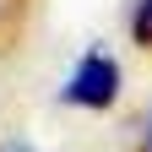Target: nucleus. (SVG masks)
<instances>
[{
    "label": "nucleus",
    "instance_id": "nucleus-1",
    "mask_svg": "<svg viewBox=\"0 0 152 152\" xmlns=\"http://www.w3.org/2000/svg\"><path fill=\"white\" fill-rule=\"evenodd\" d=\"M60 98L71 109H109L120 98V65H114L109 54H87V60L71 71V82H65Z\"/></svg>",
    "mask_w": 152,
    "mask_h": 152
},
{
    "label": "nucleus",
    "instance_id": "nucleus-2",
    "mask_svg": "<svg viewBox=\"0 0 152 152\" xmlns=\"http://www.w3.org/2000/svg\"><path fill=\"white\" fill-rule=\"evenodd\" d=\"M130 38L141 49H152V0H136V16H130Z\"/></svg>",
    "mask_w": 152,
    "mask_h": 152
},
{
    "label": "nucleus",
    "instance_id": "nucleus-3",
    "mask_svg": "<svg viewBox=\"0 0 152 152\" xmlns=\"http://www.w3.org/2000/svg\"><path fill=\"white\" fill-rule=\"evenodd\" d=\"M141 152H152V125H147V136H141Z\"/></svg>",
    "mask_w": 152,
    "mask_h": 152
}]
</instances>
